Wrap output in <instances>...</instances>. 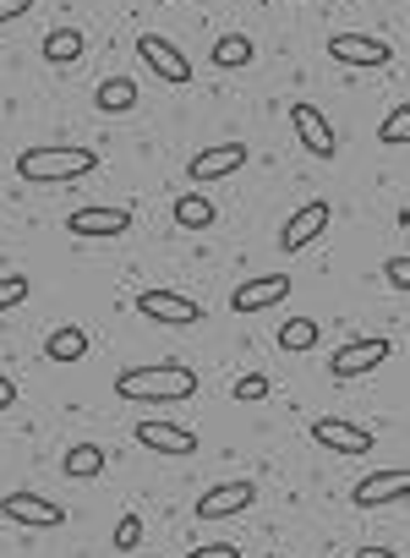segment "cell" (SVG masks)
Masks as SVG:
<instances>
[{
	"label": "cell",
	"instance_id": "1f68e13d",
	"mask_svg": "<svg viewBox=\"0 0 410 558\" xmlns=\"http://www.w3.org/2000/svg\"><path fill=\"white\" fill-rule=\"evenodd\" d=\"M355 558H405V553H388V547H361Z\"/></svg>",
	"mask_w": 410,
	"mask_h": 558
},
{
	"label": "cell",
	"instance_id": "3957f363",
	"mask_svg": "<svg viewBox=\"0 0 410 558\" xmlns=\"http://www.w3.org/2000/svg\"><path fill=\"white\" fill-rule=\"evenodd\" d=\"M0 520H12V525H34V531H56V525H67V504L23 487V493H7V498H0Z\"/></svg>",
	"mask_w": 410,
	"mask_h": 558
},
{
	"label": "cell",
	"instance_id": "83f0119b",
	"mask_svg": "<svg viewBox=\"0 0 410 558\" xmlns=\"http://www.w3.org/2000/svg\"><path fill=\"white\" fill-rule=\"evenodd\" d=\"M383 279L405 296V291H410V257H405V252H394V257H388V268H383Z\"/></svg>",
	"mask_w": 410,
	"mask_h": 558
},
{
	"label": "cell",
	"instance_id": "f1b7e54d",
	"mask_svg": "<svg viewBox=\"0 0 410 558\" xmlns=\"http://www.w3.org/2000/svg\"><path fill=\"white\" fill-rule=\"evenodd\" d=\"M181 558H241V547H236V542H208V547H192V553H181Z\"/></svg>",
	"mask_w": 410,
	"mask_h": 558
},
{
	"label": "cell",
	"instance_id": "d6986e66",
	"mask_svg": "<svg viewBox=\"0 0 410 558\" xmlns=\"http://www.w3.org/2000/svg\"><path fill=\"white\" fill-rule=\"evenodd\" d=\"M88 56V34L83 28H50L45 34V61L50 66H72V61H83Z\"/></svg>",
	"mask_w": 410,
	"mask_h": 558
},
{
	"label": "cell",
	"instance_id": "4fadbf2b",
	"mask_svg": "<svg viewBox=\"0 0 410 558\" xmlns=\"http://www.w3.org/2000/svg\"><path fill=\"white\" fill-rule=\"evenodd\" d=\"M246 159H252V148H246V143H219V148H203V154H192L186 175H192L197 186H203V181H225V175L246 170Z\"/></svg>",
	"mask_w": 410,
	"mask_h": 558
},
{
	"label": "cell",
	"instance_id": "7402d4cb",
	"mask_svg": "<svg viewBox=\"0 0 410 558\" xmlns=\"http://www.w3.org/2000/svg\"><path fill=\"white\" fill-rule=\"evenodd\" d=\"M99 471H105V449L99 444H72L67 449V476L72 482H94Z\"/></svg>",
	"mask_w": 410,
	"mask_h": 558
},
{
	"label": "cell",
	"instance_id": "30bf717a",
	"mask_svg": "<svg viewBox=\"0 0 410 558\" xmlns=\"http://www.w3.org/2000/svg\"><path fill=\"white\" fill-rule=\"evenodd\" d=\"M312 444H323L334 454H372V427L345 422V416H317L312 422Z\"/></svg>",
	"mask_w": 410,
	"mask_h": 558
},
{
	"label": "cell",
	"instance_id": "484cf974",
	"mask_svg": "<svg viewBox=\"0 0 410 558\" xmlns=\"http://www.w3.org/2000/svg\"><path fill=\"white\" fill-rule=\"evenodd\" d=\"M230 395H236L241 405H252V400H268V395H274V384H268V373H241Z\"/></svg>",
	"mask_w": 410,
	"mask_h": 558
},
{
	"label": "cell",
	"instance_id": "52a82bcc",
	"mask_svg": "<svg viewBox=\"0 0 410 558\" xmlns=\"http://www.w3.org/2000/svg\"><path fill=\"white\" fill-rule=\"evenodd\" d=\"M328 219H334V208L323 203V197H312V203H301L290 219H285V230H279V252H306L312 241H323V230H328Z\"/></svg>",
	"mask_w": 410,
	"mask_h": 558
},
{
	"label": "cell",
	"instance_id": "5b68a950",
	"mask_svg": "<svg viewBox=\"0 0 410 558\" xmlns=\"http://www.w3.org/2000/svg\"><path fill=\"white\" fill-rule=\"evenodd\" d=\"M137 61H143L159 83H170V88H186V83H192V61L181 56V45H170V39H159V34H143V39H137Z\"/></svg>",
	"mask_w": 410,
	"mask_h": 558
},
{
	"label": "cell",
	"instance_id": "f546056e",
	"mask_svg": "<svg viewBox=\"0 0 410 558\" xmlns=\"http://www.w3.org/2000/svg\"><path fill=\"white\" fill-rule=\"evenodd\" d=\"M28 12H34V0H0V23H17Z\"/></svg>",
	"mask_w": 410,
	"mask_h": 558
},
{
	"label": "cell",
	"instance_id": "4316f807",
	"mask_svg": "<svg viewBox=\"0 0 410 558\" xmlns=\"http://www.w3.org/2000/svg\"><path fill=\"white\" fill-rule=\"evenodd\" d=\"M110 542H116V553H137V547H143V520H137V514H121Z\"/></svg>",
	"mask_w": 410,
	"mask_h": 558
},
{
	"label": "cell",
	"instance_id": "ba28073f",
	"mask_svg": "<svg viewBox=\"0 0 410 558\" xmlns=\"http://www.w3.org/2000/svg\"><path fill=\"white\" fill-rule=\"evenodd\" d=\"M132 438H137L143 449H154V454H176V460L197 454V433H192V427H181V422H159V416H143V422L132 427Z\"/></svg>",
	"mask_w": 410,
	"mask_h": 558
},
{
	"label": "cell",
	"instance_id": "8992f818",
	"mask_svg": "<svg viewBox=\"0 0 410 558\" xmlns=\"http://www.w3.org/2000/svg\"><path fill=\"white\" fill-rule=\"evenodd\" d=\"M137 313L148 324H170V329H192L203 324V302L181 296V291H137Z\"/></svg>",
	"mask_w": 410,
	"mask_h": 558
},
{
	"label": "cell",
	"instance_id": "7c38bea8",
	"mask_svg": "<svg viewBox=\"0 0 410 558\" xmlns=\"http://www.w3.org/2000/svg\"><path fill=\"white\" fill-rule=\"evenodd\" d=\"M290 296V274H263V279H241L236 296H230V313H268Z\"/></svg>",
	"mask_w": 410,
	"mask_h": 558
},
{
	"label": "cell",
	"instance_id": "6da1fadb",
	"mask_svg": "<svg viewBox=\"0 0 410 558\" xmlns=\"http://www.w3.org/2000/svg\"><path fill=\"white\" fill-rule=\"evenodd\" d=\"M116 395L132 400V405H176V400H192L197 395V373L181 367V362L126 367V373H116Z\"/></svg>",
	"mask_w": 410,
	"mask_h": 558
},
{
	"label": "cell",
	"instance_id": "277c9868",
	"mask_svg": "<svg viewBox=\"0 0 410 558\" xmlns=\"http://www.w3.org/2000/svg\"><path fill=\"white\" fill-rule=\"evenodd\" d=\"M388 356H394V340H383V335H361V340H345V345L334 351L328 373H334L339 384H350V378H361V373L383 367Z\"/></svg>",
	"mask_w": 410,
	"mask_h": 558
},
{
	"label": "cell",
	"instance_id": "ac0fdd59",
	"mask_svg": "<svg viewBox=\"0 0 410 558\" xmlns=\"http://www.w3.org/2000/svg\"><path fill=\"white\" fill-rule=\"evenodd\" d=\"M137 99H143V94H137V77H105V83L94 88V110H99V116H126Z\"/></svg>",
	"mask_w": 410,
	"mask_h": 558
},
{
	"label": "cell",
	"instance_id": "2e32d148",
	"mask_svg": "<svg viewBox=\"0 0 410 558\" xmlns=\"http://www.w3.org/2000/svg\"><path fill=\"white\" fill-rule=\"evenodd\" d=\"M328 56L339 66H388L394 61V45L372 39V34H334L328 39Z\"/></svg>",
	"mask_w": 410,
	"mask_h": 558
},
{
	"label": "cell",
	"instance_id": "9c48e42d",
	"mask_svg": "<svg viewBox=\"0 0 410 558\" xmlns=\"http://www.w3.org/2000/svg\"><path fill=\"white\" fill-rule=\"evenodd\" d=\"M290 126H296V137H301V148L312 154V159H334L339 154V137H334V126H328V116L317 110V105H290Z\"/></svg>",
	"mask_w": 410,
	"mask_h": 558
},
{
	"label": "cell",
	"instance_id": "e0dca14e",
	"mask_svg": "<svg viewBox=\"0 0 410 558\" xmlns=\"http://www.w3.org/2000/svg\"><path fill=\"white\" fill-rule=\"evenodd\" d=\"M45 362H56V367L88 362V329H83V324H56V329L45 335Z\"/></svg>",
	"mask_w": 410,
	"mask_h": 558
},
{
	"label": "cell",
	"instance_id": "8fae6325",
	"mask_svg": "<svg viewBox=\"0 0 410 558\" xmlns=\"http://www.w3.org/2000/svg\"><path fill=\"white\" fill-rule=\"evenodd\" d=\"M257 504V482H219L197 498V520H230V514H246Z\"/></svg>",
	"mask_w": 410,
	"mask_h": 558
},
{
	"label": "cell",
	"instance_id": "9a60e30c",
	"mask_svg": "<svg viewBox=\"0 0 410 558\" xmlns=\"http://www.w3.org/2000/svg\"><path fill=\"white\" fill-rule=\"evenodd\" d=\"M405 493H410V471L394 465V471H372V476H361V482L350 487V504H355V509H377V504H399Z\"/></svg>",
	"mask_w": 410,
	"mask_h": 558
},
{
	"label": "cell",
	"instance_id": "603a6c76",
	"mask_svg": "<svg viewBox=\"0 0 410 558\" xmlns=\"http://www.w3.org/2000/svg\"><path fill=\"white\" fill-rule=\"evenodd\" d=\"M317 335H323V329H317L312 318H290V324L279 329V351H312Z\"/></svg>",
	"mask_w": 410,
	"mask_h": 558
},
{
	"label": "cell",
	"instance_id": "d6a6232c",
	"mask_svg": "<svg viewBox=\"0 0 410 558\" xmlns=\"http://www.w3.org/2000/svg\"><path fill=\"white\" fill-rule=\"evenodd\" d=\"M268 7H290V0H268Z\"/></svg>",
	"mask_w": 410,
	"mask_h": 558
},
{
	"label": "cell",
	"instance_id": "cb8c5ba5",
	"mask_svg": "<svg viewBox=\"0 0 410 558\" xmlns=\"http://www.w3.org/2000/svg\"><path fill=\"white\" fill-rule=\"evenodd\" d=\"M377 143L383 148H405L410 143V105H394V116L377 126Z\"/></svg>",
	"mask_w": 410,
	"mask_h": 558
},
{
	"label": "cell",
	"instance_id": "44dd1931",
	"mask_svg": "<svg viewBox=\"0 0 410 558\" xmlns=\"http://www.w3.org/2000/svg\"><path fill=\"white\" fill-rule=\"evenodd\" d=\"M214 219H219V208H214L208 192H181V197H176V225H181V230H208Z\"/></svg>",
	"mask_w": 410,
	"mask_h": 558
},
{
	"label": "cell",
	"instance_id": "5bb4252c",
	"mask_svg": "<svg viewBox=\"0 0 410 558\" xmlns=\"http://www.w3.org/2000/svg\"><path fill=\"white\" fill-rule=\"evenodd\" d=\"M67 230L83 235V241H99V235H126L132 230V208H105V203H88L77 214H67Z\"/></svg>",
	"mask_w": 410,
	"mask_h": 558
},
{
	"label": "cell",
	"instance_id": "d4e9b609",
	"mask_svg": "<svg viewBox=\"0 0 410 558\" xmlns=\"http://www.w3.org/2000/svg\"><path fill=\"white\" fill-rule=\"evenodd\" d=\"M34 296V286H28V274H7L0 279V313H12V307H23Z\"/></svg>",
	"mask_w": 410,
	"mask_h": 558
},
{
	"label": "cell",
	"instance_id": "ffe728a7",
	"mask_svg": "<svg viewBox=\"0 0 410 558\" xmlns=\"http://www.w3.org/2000/svg\"><path fill=\"white\" fill-rule=\"evenodd\" d=\"M257 61V45L246 39V34H219L214 39V66L219 72H241V66H252Z\"/></svg>",
	"mask_w": 410,
	"mask_h": 558
},
{
	"label": "cell",
	"instance_id": "7a4b0ae2",
	"mask_svg": "<svg viewBox=\"0 0 410 558\" xmlns=\"http://www.w3.org/2000/svg\"><path fill=\"white\" fill-rule=\"evenodd\" d=\"M94 170H99V154L94 148H23L17 154V175L34 181V186L77 181V175H94Z\"/></svg>",
	"mask_w": 410,
	"mask_h": 558
},
{
	"label": "cell",
	"instance_id": "4dcf8cb0",
	"mask_svg": "<svg viewBox=\"0 0 410 558\" xmlns=\"http://www.w3.org/2000/svg\"><path fill=\"white\" fill-rule=\"evenodd\" d=\"M12 405H17V384L0 373V411H12Z\"/></svg>",
	"mask_w": 410,
	"mask_h": 558
}]
</instances>
